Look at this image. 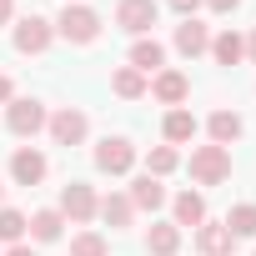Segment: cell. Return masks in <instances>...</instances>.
<instances>
[{
	"instance_id": "obj_1",
	"label": "cell",
	"mask_w": 256,
	"mask_h": 256,
	"mask_svg": "<svg viewBox=\"0 0 256 256\" xmlns=\"http://www.w3.org/2000/svg\"><path fill=\"white\" fill-rule=\"evenodd\" d=\"M56 36H66L70 46H90V40L100 36V16H96L90 6H66L60 20H56Z\"/></svg>"
},
{
	"instance_id": "obj_2",
	"label": "cell",
	"mask_w": 256,
	"mask_h": 256,
	"mask_svg": "<svg viewBox=\"0 0 256 256\" xmlns=\"http://www.w3.org/2000/svg\"><path fill=\"white\" fill-rule=\"evenodd\" d=\"M191 176H196V186H221L231 176V151L226 146H196L191 151Z\"/></svg>"
},
{
	"instance_id": "obj_3",
	"label": "cell",
	"mask_w": 256,
	"mask_h": 256,
	"mask_svg": "<svg viewBox=\"0 0 256 256\" xmlns=\"http://www.w3.org/2000/svg\"><path fill=\"white\" fill-rule=\"evenodd\" d=\"M46 126H50V141H56V146H80V141H86V131H90V120H86V110H80V106H60Z\"/></svg>"
},
{
	"instance_id": "obj_4",
	"label": "cell",
	"mask_w": 256,
	"mask_h": 256,
	"mask_svg": "<svg viewBox=\"0 0 256 256\" xmlns=\"http://www.w3.org/2000/svg\"><path fill=\"white\" fill-rule=\"evenodd\" d=\"M46 106L40 100H30V96H16L10 106H6V126H10V131L16 136H36V131H46Z\"/></svg>"
},
{
	"instance_id": "obj_5",
	"label": "cell",
	"mask_w": 256,
	"mask_h": 256,
	"mask_svg": "<svg viewBox=\"0 0 256 256\" xmlns=\"http://www.w3.org/2000/svg\"><path fill=\"white\" fill-rule=\"evenodd\" d=\"M50 40H56V20H46V16H26L16 26V50L20 56H40V50H50Z\"/></svg>"
},
{
	"instance_id": "obj_6",
	"label": "cell",
	"mask_w": 256,
	"mask_h": 256,
	"mask_svg": "<svg viewBox=\"0 0 256 256\" xmlns=\"http://www.w3.org/2000/svg\"><path fill=\"white\" fill-rule=\"evenodd\" d=\"M96 166L106 171V176H126L136 166V146L126 141V136H106L100 146H96Z\"/></svg>"
},
{
	"instance_id": "obj_7",
	"label": "cell",
	"mask_w": 256,
	"mask_h": 256,
	"mask_svg": "<svg viewBox=\"0 0 256 256\" xmlns=\"http://www.w3.org/2000/svg\"><path fill=\"white\" fill-rule=\"evenodd\" d=\"M156 16H161L156 0H120V6H116V26H120V30H131L136 40L156 26Z\"/></svg>"
},
{
	"instance_id": "obj_8",
	"label": "cell",
	"mask_w": 256,
	"mask_h": 256,
	"mask_svg": "<svg viewBox=\"0 0 256 256\" xmlns=\"http://www.w3.org/2000/svg\"><path fill=\"white\" fill-rule=\"evenodd\" d=\"M96 206H100V201H96V191H90L86 181H70V186L60 191V206H56V211H60L66 221H76V226H86V221L96 216Z\"/></svg>"
},
{
	"instance_id": "obj_9",
	"label": "cell",
	"mask_w": 256,
	"mask_h": 256,
	"mask_svg": "<svg viewBox=\"0 0 256 256\" xmlns=\"http://www.w3.org/2000/svg\"><path fill=\"white\" fill-rule=\"evenodd\" d=\"M46 171H50V161H46V151H36V146H20V151L10 156V176H16L20 186H40Z\"/></svg>"
},
{
	"instance_id": "obj_10",
	"label": "cell",
	"mask_w": 256,
	"mask_h": 256,
	"mask_svg": "<svg viewBox=\"0 0 256 256\" xmlns=\"http://www.w3.org/2000/svg\"><path fill=\"white\" fill-rule=\"evenodd\" d=\"M196 246H201V256H231L236 236L226 231V221H201L196 226Z\"/></svg>"
},
{
	"instance_id": "obj_11",
	"label": "cell",
	"mask_w": 256,
	"mask_h": 256,
	"mask_svg": "<svg viewBox=\"0 0 256 256\" xmlns=\"http://www.w3.org/2000/svg\"><path fill=\"white\" fill-rule=\"evenodd\" d=\"M131 70H141V76L166 70V46H161L156 36H141V40L131 46Z\"/></svg>"
},
{
	"instance_id": "obj_12",
	"label": "cell",
	"mask_w": 256,
	"mask_h": 256,
	"mask_svg": "<svg viewBox=\"0 0 256 256\" xmlns=\"http://www.w3.org/2000/svg\"><path fill=\"white\" fill-rule=\"evenodd\" d=\"M151 96H156L161 106H181V100L191 96V80H186L181 70H156V76H151Z\"/></svg>"
},
{
	"instance_id": "obj_13",
	"label": "cell",
	"mask_w": 256,
	"mask_h": 256,
	"mask_svg": "<svg viewBox=\"0 0 256 256\" xmlns=\"http://www.w3.org/2000/svg\"><path fill=\"white\" fill-rule=\"evenodd\" d=\"M176 50H181V56H206V50H211V30H206L196 16L181 20V26H176Z\"/></svg>"
},
{
	"instance_id": "obj_14",
	"label": "cell",
	"mask_w": 256,
	"mask_h": 256,
	"mask_svg": "<svg viewBox=\"0 0 256 256\" xmlns=\"http://www.w3.org/2000/svg\"><path fill=\"white\" fill-rule=\"evenodd\" d=\"M131 206H136V211H161V206H166V186H161L156 176H136V181H131Z\"/></svg>"
},
{
	"instance_id": "obj_15",
	"label": "cell",
	"mask_w": 256,
	"mask_h": 256,
	"mask_svg": "<svg viewBox=\"0 0 256 256\" xmlns=\"http://www.w3.org/2000/svg\"><path fill=\"white\" fill-rule=\"evenodd\" d=\"M161 131H166V146H186V141L196 136V116H191L186 106H171V110H166V126H161Z\"/></svg>"
},
{
	"instance_id": "obj_16",
	"label": "cell",
	"mask_w": 256,
	"mask_h": 256,
	"mask_svg": "<svg viewBox=\"0 0 256 256\" xmlns=\"http://www.w3.org/2000/svg\"><path fill=\"white\" fill-rule=\"evenodd\" d=\"M176 246H181V226L176 221H156L146 231V251L151 256H176Z\"/></svg>"
},
{
	"instance_id": "obj_17",
	"label": "cell",
	"mask_w": 256,
	"mask_h": 256,
	"mask_svg": "<svg viewBox=\"0 0 256 256\" xmlns=\"http://www.w3.org/2000/svg\"><path fill=\"white\" fill-rule=\"evenodd\" d=\"M206 131H211V146H231V141H241V116L236 110H216L211 120H206Z\"/></svg>"
},
{
	"instance_id": "obj_18",
	"label": "cell",
	"mask_w": 256,
	"mask_h": 256,
	"mask_svg": "<svg viewBox=\"0 0 256 256\" xmlns=\"http://www.w3.org/2000/svg\"><path fill=\"white\" fill-rule=\"evenodd\" d=\"M211 56H216V66H241L246 60V40L236 30H221V36H211Z\"/></svg>"
},
{
	"instance_id": "obj_19",
	"label": "cell",
	"mask_w": 256,
	"mask_h": 256,
	"mask_svg": "<svg viewBox=\"0 0 256 256\" xmlns=\"http://www.w3.org/2000/svg\"><path fill=\"white\" fill-rule=\"evenodd\" d=\"M171 211H176V226H201V221H206V201H201V191H181V196L171 201Z\"/></svg>"
},
{
	"instance_id": "obj_20",
	"label": "cell",
	"mask_w": 256,
	"mask_h": 256,
	"mask_svg": "<svg viewBox=\"0 0 256 256\" xmlns=\"http://www.w3.org/2000/svg\"><path fill=\"white\" fill-rule=\"evenodd\" d=\"M96 216H106V226H131V216H136V206H131V196H106L100 206H96Z\"/></svg>"
},
{
	"instance_id": "obj_21",
	"label": "cell",
	"mask_w": 256,
	"mask_h": 256,
	"mask_svg": "<svg viewBox=\"0 0 256 256\" xmlns=\"http://www.w3.org/2000/svg\"><path fill=\"white\" fill-rule=\"evenodd\" d=\"M60 226H66V216H60L56 206H46V211L30 216V236H36V241H60Z\"/></svg>"
},
{
	"instance_id": "obj_22",
	"label": "cell",
	"mask_w": 256,
	"mask_h": 256,
	"mask_svg": "<svg viewBox=\"0 0 256 256\" xmlns=\"http://www.w3.org/2000/svg\"><path fill=\"white\" fill-rule=\"evenodd\" d=\"M176 166H181V151H176V146H151V156H146V176L161 181V176H171Z\"/></svg>"
},
{
	"instance_id": "obj_23",
	"label": "cell",
	"mask_w": 256,
	"mask_h": 256,
	"mask_svg": "<svg viewBox=\"0 0 256 256\" xmlns=\"http://www.w3.org/2000/svg\"><path fill=\"white\" fill-rule=\"evenodd\" d=\"M110 90H116V96H126V100H136V96H146V76H141V70H131V66H120V70L110 76Z\"/></svg>"
},
{
	"instance_id": "obj_24",
	"label": "cell",
	"mask_w": 256,
	"mask_h": 256,
	"mask_svg": "<svg viewBox=\"0 0 256 256\" xmlns=\"http://www.w3.org/2000/svg\"><path fill=\"white\" fill-rule=\"evenodd\" d=\"M26 231H30V216H26V211H16V206H0V241H10V246H16Z\"/></svg>"
},
{
	"instance_id": "obj_25",
	"label": "cell",
	"mask_w": 256,
	"mask_h": 256,
	"mask_svg": "<svg viewBox=\"0 0 256 256\" xmlns=\"http://www.w3.org/2000/svg\"><path fill=\"white\" fill-rule=\"evenodd\" d=\"M226 231H231V236H256V206H251V201L231 206V216H226Z\"/></svg>"
},
{
	"instance_id": "obj_26",
	"label": "cell",
	"mask_w": 256,
	"mask_h": 256,
	"mask_svg": "<svg viewBox=\"0 0 256 256\" xmlns=\"http://www.w3.org/2000/svg\"><path fill=\"white\" fill-rule=\"evenodd\" d=\"M70 256H110V246H106V236H96V231H80V236L70 241Z\"/></svg>"
},
{
	"instance_id": "obj_27",
	"label": "cell",
	"mask_w": 256,
	"mask_h": 256,
	"mask_svg": "<svg viewBox=\"0 0 256 256\" xmlns=\"http://www.w3.org/2000/svg\"><path fill=\"white\" fill-rule=\"evenodd\" d=\"M196 6H201V0H171V10H176L181 20H191V16H196Z\"/></svg>"
},
{
	"instance_id": "obj_28",
	"label": "cell",
	"mask_w": 256,
	"mask_h": 256,
	"mask_svg": "<svg viewBox=\"0 0 256 256\" xmlns=\"http://www.w3.org/2000/svg\"><path fill=\"white\" fill-rule=\"evenodd\" d=\"M201 6H211V10H216V16H231V10H236V6H241V0H201Z\"/></svg>"
},
{
	"instance_id": "obj_29",
	"label": "cell",
	"mask_w": 256,
	"mask_h": 256,
	"mask_svg": "<svg viewBox=\"0 0 256 256\" xmlns=\"http://www.w3.org/2000/svg\"><path fill=\"white\" fill-rule=\"evenodd\" d=\"M16 100V86H10V76H0V106H10Z\"/></svg>"
},
{
	"instance_id": "obj_30",
	"label": "cell",
	"mask_w": 256,
	"mask_h": 256,
	"mask_svg": "<svg viewBox=\"0 0 256 256\" xmlns=\"http://www.w3.org/2000/svg\"><path fill=\"white\" fill-rule=\"evenodd\" d=\"M10 16H16V0H0V26H6Z\"/></svg>"
},
{
	"instance_id": "obj_31",
	"label": "cell",
	"mask_w": 256,
	"mask_h": 256,
	"mask_svg": "<svg viewBox=\"0 0 256 256\" xmlns=\"http://www.w3.org/2000/svg\"><path fill=\"white\" fill-rule=\"evenodd\" d=\"M6 256H36V251H30V246H26V241H16V246H10V251H6Z\"/></svg>"
},
{
	"instance_id": "obj_32",
	"label": "cell",
	"mask_w": 256,
	"mask_h": 256,
	"mask_svg": "<svg viewBox=\"0 0 256 256\" xmlns=\"http://www.w3.org/2000/svg\"><path fill=\"white\" fill-rule=\"evenodd\" d=\"M246 56H251V60H256V30H251V40H246Z\"/></svg>"
},
{
	"instance_id": "obj_33",
	"label": "cell",
	"mask_w": 256,
	"mask_h": 256,
	"mask_svg": "<svg viewBox=\"0 0 256 256\" xmlns=\"http://www.w3.org/2000/svg\"><path fill=\"white\" fill-rule=\"evenodd\" d=\"M0 201H6V186H0Z\"/></svg>"
},
{
	"instance_id": "obj_34",
	"label": "cell",
	"mask_w": 256,
	"mask_h": 256,
	"mask_svg": "<svg viewBox=\"0 0 256 256\" xmlns=\"http://www.w3.org/2000/svg\"><path fill=\"white\" fill-rule=\"evenodd\" d=\"M66 6H80V0H66Z\"/></svg>"
}]
</instances>
